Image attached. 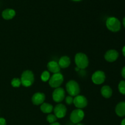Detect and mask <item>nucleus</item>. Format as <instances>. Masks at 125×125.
Masks as SVG:
<instances>
[{
  "label": "nucleus",
  "instance_id": "f257e3e1",
  "mask_svg": "<svg viewBox=\"0 0 125 125\" xmlns=\"http://www.w3.org/2000/svg\"><path fill=\"white\" fill-rule=\"evenodd\" d=\"M74 62L76 67L81 70H84L86 68L89 63L87 56L83 52H78L75 55Z\"/></svg>",
  "mask_w": 125,
  "mask_h": 125
},
{
  "label": "nucleus",
  "instance_id": "f03ea898",
  "mask_svg": "<svg viewBox=\"0 0 125 125\" xmlns=\"http://www.w3.org/2000/svg\"><path fill=\"white\" fill-rule=\"evenodd\" d=\"M21 84L26 87L31 86L34 82V74L32 72L29 70L24 71L21 76Z\"/></svg>",
  "mask_w": 125,
  "mask_h": 125
},
{
  "label": "nucleus",
  "instance_id": "7ed1b4c3",
  "mask_svg": "<svg viewBox=\"0 0 125 125\" xmlns=\"http://www.w3.org/2000/svg\"><path fill=\"white\" fill-rule=\"evenodd\" d=\"M106 25L109 30L114 32L119 31L121 29L120 21L118 18L114 17H109L106 20Z\"/></svg>",
  "mask_w": 125,
  "mask_h": 125
},
{
  "label": "nucleus",
  "instance_id": "20e7f679",
  "mask_svg": "<svg viewBox=\"0 0 125 125\" xmlns=\"http://www.w3.org/2000/svg\"><path fill=\"white\" fill-rule=\"evenodd\" d=\"M66 90L72 96H76L80 93L81 89L79 84L74 80H70L66 84Z\"/></svg>",
  "mask_w": 125,
  "mask_h": 125
},
{
  "label": "nucleus",
  "instance_id": "39448f33",
  "mask_svg": "<svg viewBox=\"0 0 125 125\" xmlns=\"http://www.w3.org/2000/svg\"><path fill=\"white\" fill-rule=\"evenodd\" d=\"M63 79L64 78H63V76L62 75V73H61L60 72L54 73L49 79V85H50L51 87L54 88V89L60 87L63 83Z\"/></svg>",
  "mask_w": 125,
  "mask_h": 125
},
{
  "label": "nucleus",
  "instance_id": "423d86ee",
  "mask_svg": "<svg viewBox=\"0 0 125 125\" xmlns=\"http://www.w3.org/2000/svg\"><path fill=\"white\" fill-rule=\"evenodd\" d=\"M84 116H85V114L83 109H76L72 111L70 116V119L72 123L74 124H77V123H80L84 119Z\"/></svg>",
  "mask_w": 125,
  "mask_h": 125
},
{
  "label": "nucleus",
  "instance_id": "0eeeda50",
  "mask_svg": "<svg viewBox=\"0 0 125 125\" xmlns=\"http://www.w3.org/2000/svg\"><path fill=\"white\" fill-rule=\"evenodd\" d=\"M52 100L57 103H61L65 98V91L62 87H58L54 89L52 92Z\"/></svg>",
  "mask_w": 125,
  "mask_h": 125
},
{
  "label": "nucleus",
  "instance_id": "6e6552de",
  "mask_svg": "<svg viewBox=\"0 0 125 125\" xmlns=\"http://www.w3.org/2000/svg\"><path fill=\"white\" fill-rule=\"evenodd\" d=\"M106 80V75L104 72L101 70H98L94 72L92 76V81L96 85H101L103 84Z\"/></svg>",
  "mask_w": 125,
  "mask_h": 125
},
{
  "label": "nucleus",
  "instance_id": "1a4fd4ad",
  "mask_svg": "<svg viewBox=\"0 0 125 125\" xmlns=\"http://www.w3.org/2000/svg\"><path fill=\"white\" fill-rule=\"evenodd\" d=\"M73 104L77 109H83L87 106V99L83 95H78L74 96V98H73Z\"/></svg>",
  "mask_w": 125,
  "mask_h": 125
},
{
  "label": "nucleus",
  "instance_id": "9d476101",
  "mask_svg": "<svg viewBox=\"0 0 125 125\" xmlns=\"http://www.w3.org/2000/svg\"><path fill=\"white\" fill-rule=\"evenodd\" d=\"M54 113L57 118H62L65 117L67 114V109L64 104L59 103L54 107Z\"/></svg>",
  "mask_w": 125,
  "mask_h": 125
},
{
  "label": "nucleus",
  "instance_id": "9b49d317",
  "mask_svg": "<svg viewBox=\"0 0 125 125\" xmlns=\"http://www.w3.org/2000/svg\"><path fill=\"white\" fill-rule=\"evenodd\" d=\"M45 100V95L43 93L36 92L32 95L31 98L32 103L33 104L39 106L44 103Z\"/></svg>",
  "mask_w": 125,
  "mask_h": 125
},
{
  "label": "nucleus",
  "instance_id": "f8f14e48",
  "mask_svg": "<svg viewBox=\"0 0 125 125\" xmlns=\"http://www.w3.org/2000/svg\"><path fill=\"white\" fill-rule=\"evenodd\" d=\"M119 56V53L115 50H109L104 54V59L106 61L109 62H115Z\"/></svg>",
  "mask_w": 125,
  "mask_h": 125
},
{
  "label": "nucleus",
  "instance_id": "ddd939ff",
  "mask_svg": "<svg viewBox=\"0 0 125 125\" xmlns=\"http://www.w3.org/2000/svg\"><path fill=\"white\" fill-rule=\"evenodd\" d=\"M48 71L49 72L54 73H59L61 71V67L59 65L58 62L54 61H51L48 63L47 64Z\"/></svg>",
  "mask_w": 125,
  "mask_h": 125
},
{
  "label": "nucleus",
  "instance_id": "4468645a",
  "mask_svg": "<svg viewBox=\"0 0 125 125\" xmlns=\"http://www.w3.org/2000/svg\"><path fill=\"white\" fill-rule=\"evenodd\" d=\"M2 17L6 20H10L15 17L16 12L12 9H6L2 12Z\"/></svg>",
  "mask_w": 125,
  "mask_h": 125
},
{
  "label": "nucleus",
  "instance_id": "2eb2a0df",
  "mask_svg": "<svg viewBox=\"0 0 125 125\" xmlns=\"http://www.w3.org/2000/svg\"><path fill=\"white\" fill-rule=\"evenodd\" d=\"M115 113L118 117H123L125 116V101H121L115 107Z\"/></svg>",
  "mask_w": 125,
  "mask_h": 125
},
{
  "label": "nucleus",
  "instance_id": "dca6fc26",
  "mask_svg": "<svg viewBox=\"0 0 125 125\" xmlns=\"http://www.w3.org/2000/svg\"><path fill=\"white\" fill-rule=\"evenodd\" d=\"M59 65L61 68H67L70 66L71 63V60L68 56H64L61 57L59 60Z\"/></svg>",
  "mask_w": 125,
  "mask_h": 125
},
{
  "label": "nucleus",
  "instance_id": "f3484780",
  "mask_svg": "<svg viewBox=\"0 0 125 125\" xmlns=\"http://www.w3.org/2000/svg\"><path fill=\"white\" fill-rule=\"evenodd\" d=\"M101 94L105 98H109L112 95V89L109 85H104L101 89Z\"/></svg>",
  "mask_w": 125,
  "mask_h": 125
},
{
  "label": "nucleus",
  "instance_id": "a211bd4d",
  "mask_svg": "<svg viewBox=\"0 0 125 125\" xmlns=\"http://www.w3.org/2000/svg\"><path fill=\"white\" fill-rule=\"evenodd\" d=\"M53 109L52 105L47 103H43L40 105V110L44 114H51Z\"/></svg>",
  "mask_w": 125,
  "mask_h": 125
},
{
  "label": "nucleus",
  "instance_id": "6ab92c4d",
  "mask_svg": "<svg viewBox=\"0 0 125 125\" xmlns=\"http://www.w3.org/2000/svg\"><path fill=\"white\" fill-rule=\"evenodd\" d=\"M50 77H51V76H50V72H49L48 70H45L42 72V73L41 74V76H40V78H41V79L42 81L46 82L48 81H49Z\"/></svg>",
  "mask_w": 125,
  "mask_h": 125
},
{
  "label": "nucleus",
  "instance_id": "aec40b11",
  "mask_svg": "<svg viewBox=\"0 0 125 125\" xmlns=\"http://www.w3.org/2000/svg\"><path fill=\"white\" fill-rule=\"evenodd\" d=\"M21 84V79L20 78H15L11 81V85L13 87H19Z\"/></svg>",
  "mask_w": 125,
  "mask_h": 125
},
{
  "label": "nucleus",
  "instance_id": "412c9836",
  "mask_svg": "<svg viewBox=\"0 0 125 125\" xmlns=\"http://www.w3.org/2000/svg\"><path fill=\"white\" fill-rule=\"evenodd\" d=\"M118 90L122 95H125V81H121L118 84Z\"/></svg>",
  "mask_w": 125,
  "mask_h": 125
},
{
  "label": "nucleus",
  "instance_id": "4be33fe9",
  "mask_svg": "<svg viewBox=\"0 0 125 125\" xmlns=\"http://www.w3.org/2000/svg\"><path fill=\"white\" fill-rule=\"evenodd\" d=\"M57 119V118L56 117V115H55L54 114H50L48 115V116L46 117V120H47V122H48V123H50V124L56 122Z\"/></svg>",
  "mask_w": 125,
  "mask_h": 125
},
{
  "label": "nucleus",
  "instance_id": "5701e85b",
  "mask_svg": "<svg viewBox=\"0 0 125 125\" xmlns=\"http://www.w3.org/2000/svg\"><path fill=\"white\" fill-rule=\"evenodd\" d=\"M73 98H73V96H70V95L65 96V100L66 104H67L68 105H71L72 104H73Z\"/></svg>",
  "mask_w": 125,
  "mask_h": 125
},
{
  "label": "nucleus",
  "instance_id": "b1692460",
  "mask_svg": "<svg viewBox=\"0 0 125 125\" xmlns=\"http://www.w3.org/2000/svg\"><path fill=\"white\" fill-rule=\"evenodd\" d=\"M0 125H6V120L2 117H0Z\"/></svg>",
  "mask_w": 125,
  "mask_h": 125
},
{
  "label": "nucleus",
  "instance_id": "393cba45",
  "mask_svg": "<svg viewBox=\"0 0 125 125\" xmlns=\"http://www.w3.org/2000/svg\"><path fill=\"white\" fill-rule=\"evenodd\" d=\"M121 74H122V77H123V78H125V66L124 67H123V68H122V72H121Z\"/></svg>",
  "mask_w": 125,
  "mask_h": 125
},
{
  "label": "nucleus",
  "instance_id": "a878e982",
  "mask_svg": "<svg viewBox=\"0 0 125 125\" xmlns=\"http://www.w3.org/2000/svg\"><path fill=\"white\" fill-rule=\"evenodd\" d=\"M50 125H61L59 123H58V122H54V123H51Z\"/></svg>",
  "mask_w": 125,
  "mask_h": 125
},
{
  "label": "nucleus",
  "instance_id": "bb28decb",
  "mask_svg": "<svg viewBox=\"0 0 125 125\" xmlns=\"http://www.w3.org/2000/svg\"><path fill=\"white\" fill-rule=\"evenodd\" d=\"M122 52H123V56H124L125 57V46H123V49H122Z\"/></svg>",
  "mask_w": 125,
  "mask_h": 125
},
{
  "label": "nucleus",
  "instance_id": "cd10ccee",
  "mask_svg": "<svg viewBox=\"0 0 125 125\" xmlns=\"http://www.w3.org/2000/svg\"><path fill=\"white\" fill-rule=\"evenodd\" d=\"M121 125H125V118L121 122Z\"/></svg>",
  "mask_w": 125,
  "mask_h": 125
},
{
  "label": "nucleus",
  "instance_id": "c85d7f7f",
  "mask_svg": "<svg viewBox=\"0 0 125 125\" xmlns=\"http://www.w3.org/2000/svg\"><path fill=\"white\" fill-rule=\"evenodd\" d=\"M123 26H124V27L125 28V17L123 19Z\"/></svg>",
  "mask_w": 125,
  "mask_h": 125
},
{
  "label": "nucleus",
  "instance_id": "c756f323",
  "mask_svg": "<svg viewBox=\"0 0 125 125\" xmlns=\"http://www.w3.org/2000/svg\"><path fill=\"white\" fill-rule=\"evenodd\" d=\"M72 1H74V2H79V1H82V0H72Z\"/></svg>",
  "mask_w": 125,
  "mask_h": 125
},
{
  "label": "nucleus",
  "instance_id": "7c9ffc66",
  "mask_svg": "<svg viewBox=\"0 0 125 125\" xmlns=\"http://www.w3.org/2000/svg\"><path fill=\"white\" fill-rule=\"evenodd\" d=\"M76 125H83V124H82V123H77Z\"/></svg>",
  "mask_w": 125,
  "mask_h": 125
}]
</instances>
